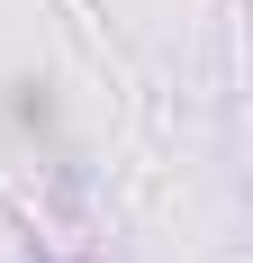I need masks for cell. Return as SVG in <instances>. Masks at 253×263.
Returning a JSON list of instances; mask_svg holds the SVG:
<instances>
[]
</instances>
